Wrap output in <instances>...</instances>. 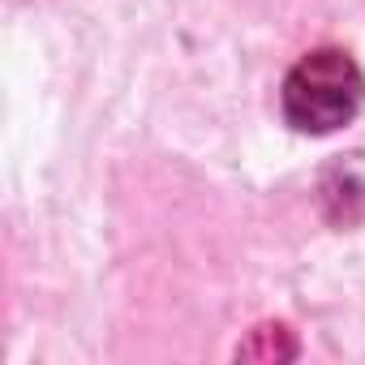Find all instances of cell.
<instances>
[{"label": "cell", "instance_id": "obj_1", "mask_svg": "<svg viewBox=\"0 0 365 365\" xmlns=\"http://www.w3.org/2000/svg\"><path fill=\"white\" fill-rule=\"evenodd\" d=\"M365 99V78L356 61L339 48H318L301 56L284 82V116L301 133H335L344 129Z\"/></svg>", "mask_w": 365, "mask_h": 365}, {"label": "cell", "instance_id": "obj_2", "mask_svg": "<svg viewBox=\"0 0 365 365\" xmlns=\"http://www.w3.org/2000/svg\"><path fill=\"white\" fill-rule=\"evenodd\" d=\"M241 356L250 361H288L297 356V339L288 327H258L250 344H241Z\"/></svg>", "mask_w": 365, "mask_h": 365}]
</instances>
